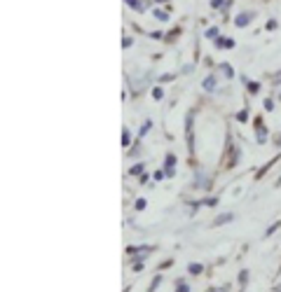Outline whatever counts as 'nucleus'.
Returning <instances> with one entry per match:
<instances>
[{"label":"nucleus","instance_id":"nucleus-1","mask_svg":"<svg viewBox=\"0 0 281 292\" xmlns=\"http://www.w3.org/2000/svg\"><path fill=\"white\" fill-rule=\"evenodd\" d=\"M251 19H253L251 12H241V14L234 19V24H237L239 28H244V26H248V24H251Z\"/></svg>","mask_w":281,"mask_h":292},{"label":"nucleus","instance_id":"nucleus-2","mask_svg":"<svg viewBox=\"0 0 281 292\" xmlns=\"http://www.w3.org/2000/svg\"><path fill=\"white\" fill-rule=\"evenodd\" d=\"M204 89H206V92H213V89H216V78H213V75H209V78L204 80Z\"/></svg>","mask_w":281,"mask_h":292},{"label":"nucleus","instance_id":"nucleus-3","mask_svg":"<svg viewBox=\"0 0 281 292\" xmlns=\"http://www.w3.org/2000/svg\"><path fill=\"white\" fill-rule=\"evenodd\" d=\"M173 164H176V159H173V154H169L166 157V176H173Z\"/></svg>","mask_w":281,"mask_h":292},{"label":"nucleus","instance_id":"nucleus-4","mask_svg":"<svg viewBox=\"0 0 281 292\" xmlns=\"http://www.w3.org/2000/svg\"><path fill=\"white\" fill-rule=\"evenodd\" d=\"M232 218H234V215H232V213L218 215V218H216V224H227V222H230V220H232Z\"/></svg>","mask_w":281,"mask_h":292},{"label":"nucleus","instance_id":"nucleus-5","mask_svg":"<svg viewBox=\"0 0 281 292\" xmlns=\"http://www.w3.org/2000/svg\"><path fill=\"white\" fill-rule=\"evenodd\" d=\"M124 2H127L129 8H134V10H143V8H145L143 2H138V0H124Z\"/></svg>","mask_w":281,"mask_h":292},{"label":"nucleus","instance_id":"nucleus-6","mask_svg":"<svg viewBox=\"0 0 281 292\" xmlns=\"http://www.w3.org/2000/svg\"><path fill=\"white\" fill-rule=\"evenodd\" d=\"M155 19H159V22H166V19H169V14H166V12H159V10H155Z\"/></svg>","mask_w":281,"mask_h":292},{"label":"nucleus","instance_id":"nucleus-7","mask_svg":"<svg viewBox=\"0 0 281 292\" xmlns=\"http://www.w3.org/2000/svg\"><path fill=\"white\" fill-rule=\"evenodd\" d=\"M220 70H223L225 75H227V78H232V75H234V72H232V68H230V66H227V64H223V66H220Z\"/></svg>","mask_w":281,"mask_h":292},{"label":"nucleus","instance_id":"nucleus-8","mask_svg":"<svg viewBox=\"0 0 281 292\" xmlns=\"http://www.w3.org/2000/svg\"><path fill=\"white\" fill-rule=\"evenodd\" d=\"M258 140H260V142H265V126H262V124L258 126Z\"/></svg>","mask_w":281,"mask_h":292},{"label":"nucleus","instance_id":"nucleus-9","mask_svg":"<svg viewBox=\"0 0 281 292\" xmlns=\"http://www.w3.org/2000/svg\"><path fill=\"white\" fill-rule=\"evenodd\" d=\"M190 274H202V264H190Z\"/></svg>","mask_w":281,"mask_h":292},{"label":"nucleus","instance_id":"nucleus-10","mask_svg":"<svg viewBox=\"0 0 281 292\" xmlns=\"http://www.w3.org/2000/svg\"><path fill=\"white\" fill-rule=\"evenodd\" d=\"M258 89H260L258 82H248V92H251V94H258Z\"/></svg>","mask_w":281,"mask_h":292},{"label":"nucleus","instance_id":"nucleus-11","mask_svg":"<svg viewBox=\"0 0 281 292\" xmlns=\"http://www.w3.org/2000/svg\"><path fill=\"white\" fill-rule=\"evenodd\" d=\"M131 176H138V173H143V164H136V166H134V168H131Z\"/></svg>","mask_w":281,"mask_h":292},{"label":"nucleus","instance_id":"nucleus-12","mask_svg":"<svg viewBox=\"0 0 281 292\" xmlns=\"http://www.w3.org/2000/svg\"><path fill=\"white\" fill-rule=\"evenodd\" d=\"M220 33H218V28H209L206 30V38H218Z\"/></svg>","mask_w":281,"mask_h":292},{"label":"nucleus","instance_id":"nucleus-13","mask_svg":"<svg viewBox=\"0 0 281 292\" xmlns=\"http://www.w3.org/2000/svg\"><path fill=\"white\" fill-rule=\"evenodd\" d=\"M152 96H155V98H162V96H164V92H162V89H159V86H157V89H152Z\"/></svg>","mask_w":281,"mask_h":292},{"label":"nucleus","instance_id":"nucleus-14","mask_svg":"<svg viewBox=\"0 0 281 292\" xmlns=\"http://www.w3.org/2000/svg\"><path fill=\"white\" fill-rule=\"evenodd\" d=\"M211 5H213V8H223L227 2H225V0H211Z\"/></svg>","mask_w":281,"mask_h":292},{"label":"nucleus","instance_id":"nucleus-15","mask_svg":"<svg viewBox=\"0 0 281 292\" xmlns=\"http://www.w3.org/2000/svg\"><path fill=\"white\" fill-rule=\"evenodd\" d=\"M159 283H162V278L157 276V278H155V280H152V285H150V290H148V292H152V290H155V288H157Z\"/></svg>","mask_w":281,"mask_h":292},{"label":"nucleus","instance_id":"nucleus-16","mask_svg":"<svg viewBox=\"0 0 281 292\" xmlns=\"http://www.w3.org/2000/svg\"><path fill=\"white\" fill-rule=\"evenodd\" d=\"M272 84H281V70H279V72H276V75H274V78H272Z\"/></svg>","mask_w":281,"mask_h":292},{"label":"nucleus","instance_id":"nucleus-17","mask_svg":"<svg viewBox=\"0 0 281 292\" xmlns=\"http://www.w3.org/2000/svg\"><path fill=\"white\" fill-rule=\"evenodd\" d=\"M265 108H267V110H274V100H272V98H267V100H265Z\"/></svg>","mask_w":281,"mask_h":292},{"label":"nucleus","instance_id":"nucleus-18","mask_svg":"<svg viewBox=\"0 0 281 292\" xmlns=\"http://www.w3.org/2000/svg\"><path fill=\"white\" fill-rule=\"evenodd\" d=\"M122 145H129V134H127V131L122 134Z\"/></svg>","mask_w":281,"mask_h":292},{"label":"nucleus","instance_id":"nucleus-19","mask_svg":"<svg viewBox=\"0 0 281 292\" xmlns=\"http://www.w3.org/2000/svg\"><path fill=\"white\" fill-rule=\"evenodd\" d=\"M136 208H138V210H143V208H145V201H143V199H138V201H136Z\"/></svg>","mask_w":281,"mask_h":292},{"label":"nucleus","instance_id":"nucleus-20","mask_svg":"<svg viewBox=\"0 0 281 292\" xmlns=\"http://www.w3.org/2000/svg\"><path fill=\"white\" fill-rule=\"evenodd\" d=\"M267 28H269V30L276 28V22H274V19H269V22H267Z\"/></svg>","mask_w":281,"mask_h":292},{"label":"nucleus","instance_id":"nucleus-21","mask_svg":"<svg viewBox=\"0 0 281 292\" xmlns=\"http://www.w3.org/2000/svg\"><path fill=\"white\" fill-rule=\"evenodd\" d=\"M204 204H206V206H216V204H218V199H206V201H204Z\"/></svg>","mask_w":281,"mask_h":292},{"label":"nucleus","instance_id":"nucleus-22","mask_svg":"<svg viewBox=\"0 0 281 292\" xmlns=\"http://www.w3.org/2000/svg\"><path fill=\"white\" fill-rule=\"evenodd\" d=\"M164 36V33H159V30H155V33H150V38H155V40H159V38Z\"/></svg>","mask_w":281,"mask_h":292},{"label":"nucleus","instance_id":"nucleus-23","mask_svg":"<svg viewBox=\"0 0 281 292\" xmlns=\"http://www.w3.org/2000/svg\"><path fill=\"white\" fill-rule=\"evenodd\" d=\"M246 117H248L246 112H239V114H237V120H239V122H246Z\"/></svg>","mask_w":281,"mask_h":292},{"label":"nucleus","instance_id":"nucleus-24","mask_svg":"<svg viewBox=\"0 0 281 292\" xmlns=\"http://www.w3.org/2000/svg\"><path fill=\"white\" fill-rule=\"evenodd\" d=\"M176 292H187V285H178V288H176Z\"/></svg>","mask_w":281,"mask_h":292},{"label":"nucleus","instance_id":"nucleus-25","mask_svg":"<svg viewBox=\"0 0 281 292\" xmlns=\"http://www.w3.org/2000/svg\"><path fill=\"white\" fill-rule=\"evenodd\" d=\"M276 145H279V148H281V136H279V138H276Z\"/></svg>","mask_w":281,"mask_h":292},{"label":"nucleus","instance_id":"nucleus-26","mask_svg":"<svg viewBox=\"0 0 281 292\" xmlns=\"http://www.w3.org/2000/svg\"><path fill=\"white\" fill-rule=\"evenodd\" d=\"M159 2H162V0H159Z\"/></svg>","mask_w":281,"mask_h":292}]
</instances>
